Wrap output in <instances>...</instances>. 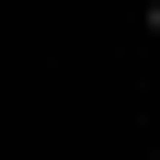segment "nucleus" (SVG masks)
I'll return each mask as SVG.
<instances>
[{"label":"nucleus","mask_w":160,"mask_h":160,"mask_svg":"<svg viewBox=\"0 0 160 160\" xmlns=\"http://www.w3.org/2000/svg\"><path fill=\"white\" fill-rule=\"evenodd\" d=\"M149 34H160V0H149Z\"/></svg>","instance_id":"obj_1"}]
</instances>
